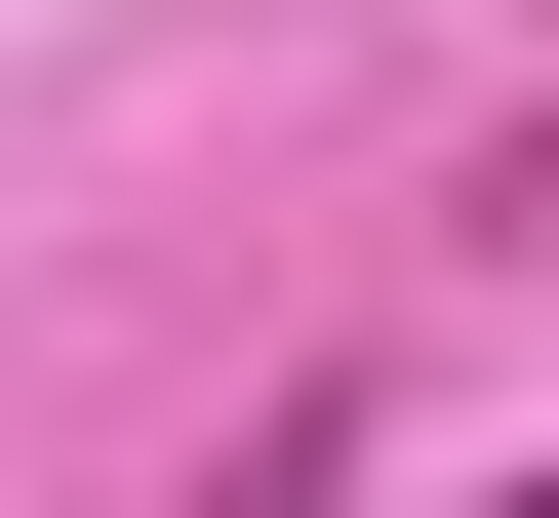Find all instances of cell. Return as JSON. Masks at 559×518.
I'll use <instances>...</instances> for the list:
<instances>
[{"instance_id":"obj_3","label":"cell","mask_w":559,"mask_h":518,"mask_svg":"<svg viewBox=\"0 0 559 518\" xmlns=\"http://www.w3.org/2000/svg\"><path fill=\"white\" fill-rule=\"evenodd\" d=\"M479 518H559V479H479Z\"/></svg>"},{"instance_id":"obj_2","label":"cell","mask_w":559,"mask_h":518,"mask_svg":"<svg viewBox=\"0 0 559 518\" xmlns=\"http://www.w3.org/2000/svg\"><path fill=\"white\" fill-rule=\"evenodd\" d=\"M479 200H520V240H559V120H520V160H479Z\"/></svg>"},{"instance_id":"obj_1","label":"cell","mask_w":559,"mask_h":518,"mask_svg":"<svg viewBox=\"0 0 559 518\" xmlns=\"http://www.w3.org/2000/svg\"><path fill=\"white\" fill-rule=\"evenodd\" d=\"M200 518H360V399H280V438H240V479H200Z\"/></svg>"}]
</instances>
